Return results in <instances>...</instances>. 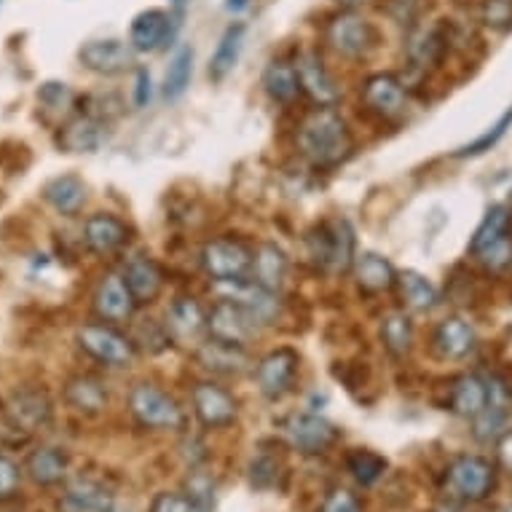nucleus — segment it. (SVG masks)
<instances>
[{
    "instance_id": "10",
    "label": "nucleus",
    "mask_w": 512,
    "mask_h": 512,
    "mask_svg": "<svg viewBox=\"0 0 512 512\" xmlns=\"http://www.w3.org/2000/svg\"><path fill=\"white\" fill-rule=\"evenodd\" d=\"M362 102L370 113L387 118H400L408 108V94H405L403 81L392 73H378V76L368 78L362 86Z\"/></svg>"
},
{
    "instance_id": "34",
    "label": "nucleus",
    "mask_w": 512,
    "mask_h": 512,
    "mask_svg": "<svg viewBox=\"0 0 512 512\" xmlns=\"http://www.w3.org/2000/svg\"><path fill=\"white\" fill-rule=\"evenodd\" d=\"M504 236H510V212L496 204V207H491V210L486 212V218H483V223H480L475 236H472L470 252L472 255H478L480 250H486L488 244L499 242Z\"/></svg>"
},
{
    "instance_id": "25",
    "label": "nucleus",
    "mask_w": 512,
    "mask_h": 512,
    "mask_svg": "<svg viewBox=\"0 0 512 512\" xmlns=\"http://www.w3.org/2000/svg\"><path fill=\"white\" fill-rule=\"evenodd\" d=\"M43 199L62 215H78L86 204V183L78 175H59L43 185Z\"/></svg>"
},
{
    "instance_id": "22",
    "label": "nucleus",
    "mask_w": 512,
    "mask_h": 512,
    "mask_svg": "<svg viewBox=\"0 0 512 512\" xmlns=\"http://www.w3.org/2000/svg\"><path fill=\"white\" fill-rule=\"evenodd\" d=\"M126 239H129V228L124 220L113 218V215H92L86 220L84 242L97 255H110V252L121 250Z\"/></svg>"
},
{
    "instance_id": "35",
    "label": "nucleus",
    "mask_w": 512,
    "mask_h": 512,
    "mask_svg": "<svg viewBox=\"0 0 512 512\" xmlns=\"http://www.w3.org/2000/svg\"><path fill=\"white\" fill-rule=\"evenodd\" d=\"M381 341H384V346L389 349V354L405 357L413 346L411 319L405 317L403 311H395V314L384 317V322H381Z\"/></svg>"
},
{
    "instance_id": "48",
    "label": "nucleus",
    "mask_w": 512,
    "mask_h": 512,
    "mask_svg": "<svg viewBox=\"0 0 512 512\" xmlns=\"http://www.w3.org/2000/svg\"><path fill=\"white\" fill-rule=\"evenodd\" d=\"M226 9H228V11H242V9H247V0H228Z\"/></svg>"
},
{
    "instance_id": "39",
    "label": "nucleus",
    "mask_w": 512,
    "mask_h": 512,
    "mask_svg": "<svg viewBox=\"0 0 512 512\" xmlns=\"http://www.w3.org/2000/svg\"><path fill=\"white\" fill-rule=\"evenodd\" d=\"M510 126H512V108L507 110V113H504L494 126H488V132H483L475 143L464 145L462 151H459V156H480V153L491 151V148H494V145L507 135V129H510Z\"/></svg>"
},
{
    "instance_id": "8",
    "label": "nucleus",
    "mask_w": 512,
    "mask_h": 512,
    "mask_svg": "<svg viewBox=\"0 0 512 512\" xmlns=\"http://www.w3.org/2000/svg\"><path fill=\"white\" fill-rule=\"evenodd\" d=\"M258 325L261 322L252 317L250 311L242 309L239 303L226 301V298L215 303L207 317V330H210L212 341L231 346H244L247 341H252L258 333Z\"/></svg>"
},
{
    "instance_id": "43",
    "label": "nucleus",
    "mask_w": 512,
    "mask_h": 512,
    "mask_svg": "<svg viewBox=\"0 0 512 512\" xmlns=\"http://www.w3.org/2000/svg\"><path fill=\"white\" fill-rule=\"evenodd\" d=\"M319 512H365V510H362V502L352 494V491H346V488H333V491L325 496V502H322Z\"/></svg>"
},
{
    "instance_id": "16",
    "label": "nucleus",
    "mask_w": 512,
    "mask_h": 512,
    "mask_svg": "<svg viewBox=\"0 0 512 512\" xmlns=\"http://www.w3.org/2000/svg\"><path fill=\"white\" fill-rule=\"evenodd\" d=\"M62 512H116V496L105 488L100 480L76 478L65 488V496L59 499Z\"/></svg>"
},
{
    "instance_id": "19",
    "label": "nucleus",
    "mask_w": 512,
    "mask_h": 512,
    "mask_svg": "<svg viewBox=\"0 0 512 512\" xmlns=\"http://www.w3.org/2000/svg\"><path fill=\"white\" fill-rule=\"evenodd\" d=\"M3 413L33 435L35 429H43L51 421V400L43 389H19Z\"/></svg>"
},
{
    "instance_id": "12",
    "label": "nucleus",
    "mask_w": 512,
    "mask_h": 512,
    "mask_svg": "<svg viewBox=\"0 0 512 512\" xmlns=\"http://www.w3.org/2000/svg\"><path fill=\"white\" fill-rule=\"evenodd\" d=\"M78 59L86 70L92 73H100V76H116V73H124L135 65V49L132 43L116 41V38H108V41H89L81 46L78 51Z\"/></svg>"
},
{
    "instance_id": "37",
    "label": "nucleus",
    "mask_w": 512,
    "mask_h": 512,
    "mask_svg": "<svg viewBox=\"0 0 512 512\" xmlns=\"http://www.w3.org/2000/svg\"><path fill=\"white\" fill-rule=\"evenodd\" d=\"M191 73H194V51H191V46H180L172 62H169L167 81H164V94L169 100H177L188 89Z\"/></svg>"
},
{
    "instance_id": "4",
    "label": "nucleus",
    "mask_w": 512,
    "mask_h": 512,
    "mask_svg": "<svg viewBox=\"0 0 512 512\" xmlns=\"http://www.w3.org/2000/svg\"><path fill=\"white\" fill-rule=\"evenodd\" d=\"M78 346L84 349L89 357H94L102 365H110V368H126L135 362V344L118 333L116 328L110 325H100V322H89L84 328H78L76 333Z\"/></svg>"
},
{
    "instance_id": "51",
    "label": "nucleus",
    "mask_w": 512,
    "mask_h": 512,
    "mask_svg": "<svg viewBox=\"0 0 512 512\" xmlns=\"http://www.w3.org/2000/svg\"><path fill=\"white\" fill-rule=\"evenodd\" d=\"M510 236H512V215H510Z\"/></svg>"
},
{
    "instance_id": "27",
    "label": "nucleus",
    "mask_w": 512,
    "mask_h": 512,
    "mask_svg": "<svg viewBox=\"0 0 512 512\" xmlns=\"http://www.w3.org/2000/svg\"><path fill=\"white\" fill-rule=\"evenodd\" d=\"M25 470L38 486H57L68 475V454L51 445H41L27 456Z\"/></svg>"
},
{
    "instance_id": "42",
    "label": "nucleus",
    "mask_w": 512,
    "mask_h": 512,
    "mask_svg": "<svg viewBox=\"0 0 512 512\" xmlns=\"http://www.w3.org/2000/svg\"><path fill=\"white\" fill-rule=\"evenodd\" d=\"M250 480L255 488H274L279 480V462L274 456H261L250 464Z\"/></svg>"
},
{
    "instance_id": "28",
    "label": "nucleus",
    "mask_w": 512,
    "mask_h": 512,
    "mask_svg": "<svg viewBox=\"0 0 512 512\" xmlns=\"http://www.w3.org/2000/svg\"><path fill=\"white\" fill-rule=\"evenodd\" d=\"M354 279L362 290L368 293H384L389 287L397 285V274L387 258H381L376 252H365L360 258H354Z\"/></svg>"
},
{
    "instance_id": "9",
    "label": "nucleus",
    "mask_w": 512,
    "mask_h": 512,
    "mask_svg": "<svg viewBox=\"0 0 512 512\" xmlns=\"http://www.w3.org/2000/svg\"><path fill=\"white\" fill-rule=\"evenodd\" d=\"M191 403H194L196 419L202 421L204 427L220 429L234 424L239 416V405L228 389L212 384V381H199L191 392Z\"/></svg>"
},
{
    "instance_id": "3",
    "label": "nucleus",
    "mask_w": 512,
    "mask_h": 512,
    "mask_svg": "<svg viewBox=\"0 0 512 512\" xmlns=\"http://www.w3.org/2000/svg\"><path fill=\"white\" fill-rule=\"evenodd\" d=\"M496 486V467L483 456L462 454L445 470V491L462 502H483Z\"/></svg>"
},
{
    "instance_id": "24",
    "label": "nucleus",
    "mask_w": 512,
    "mask_h": 512,
    "mask_svg": "<svg viewBox=\"0 0 512 512\" xmlns=\"http://www.w3.org/2000/svg\"><path fill=\"white\" fill-rule=\"evenodd\" d=\"M252 279L258 282L261 287L271 290V293H277L279 287L285 285L287 277V255L282 247L277 244H261L255 255H252Z\"/></svg>"
},
{
    "instance_id": "36",
    "label": "nucleus",
    "mask_w": 512,
    "mask_h": 512,
    "mask_svg": "<svg viewBox=\"0 0 512 512\" xmlns=\"http://www.w3.org/2000/svg\"><path fill=\"white\" fill-rule=\"evenodd\" d=\"M397 285H400V293H403V301L416 311H427L437 303V290L435 285L424 279L416 271H403L397 274Z\"/></svg>"
},
{
    "instance_id": "20",
    "label": "nucleus",
    "mask_w": 512,
    "mask_h": 512,
    "mask_svg": "<svg viewBox=\"0 0 512 512\" xmlns=\"http://www.w3.org/2000/svg\"><path fill=\"white\" fill-rule=\"evenodd\" d=\"M432 349L443 360H462L475 349V330L462 317L443 319L432 336Z\"/></svg>"
},
{
    "instance_id": "1",
    "label": "nucleus",
    "mask_w": 512,
    "mask_h": 512,
    "mask_svg": "<svg viewBox=\"0 0 512 512\" xmlns=\"http://www.w3.org/2000/svg\"><path fill=\"white\" fill-rule=\"evenodd\" d=\"M298 148L319 169H333L354 151V140L344 116L333 105H319L303 118L298 129Z\"/></svg>"
},
{
    "instance_id": "46",
    "label": "nucleus",
    "mask_w": 512,
    "mask_h": 512,
    "mask_svg": "<svg viewBox=\"0 0 512 512\" xmlns=\"http://www.w3.org/2000/svg\"><path fill=\"white\" fill-rule=\"evenodd\" d=\"M148 102H151V76H148V70L140 68L135 81V105L137 108H145Z\"/></svg>"
},
{
    "instance_id": "2",
    "label": "nucleus",
    "mask_w": 512,
    "mask_h": 512,
    "mask_svg": "<svg viewBox=\"0 0 512 512\" xmlns=\"http://www.w3.org/2000/svg\"><path fill=\"white\" fill-rule=\"evenodd\" d=\"M306 250L319 271L346 274L354 266V231L346 220L319 223L306 236Z\"/></svg>"
},
{
    "instance_id": "23",
    "label": "nucleus",
    "mask_w": 512,
    "mask_h": 512,
    "mask_svg": "<svg viewBox=\"0 0 512 512\" xmlns=\"http://www.w3.org/2000/svg\"><path fill=\"white\" fill-rule=\"evenodd\" d=\"M102 143H105V124L94 116H76L59 132V148L65 153H94Z\"/></svg>"
},
{
    "instance_id": "26",
    "label": "nucleus",
    "mask_w": 512,
    "mask_h": 512,
    "mask_svg": "<svg viewBox=\"0 0 512 512\" xmlns=\"http://www.w3.org/2000/svg\"><path fill=\"white\" fill-rule=\"evenodd\" d=\"M65 403L84 416H97L108 405V392L94 376H76L65 384Z\"/></svg>"
},
{
    "instance_id": "44",
    "label": "nucleus",
    "mask_w": 512,
    "mask_h": 512,
    "mask_svg": "<svg viewBox=\"0 0 512 512\" xmlns=\"http://www.w3.org/2000/svg\"><path fill=\"white\" fill-rule=\"evenodd\" d=\"M38 100H41V105H46V110H68L73 94L65 84H43Z\"/></svg>"
},
{
    "instance_id": "45",
    "label": "nucleus",
    "mask_w": 512,
    "mask_h": 512,
    "mask_svg": "<svg viewBox=\"0 0 512 512\" xmlns=\"http://www.w3.org/2000/svg\"><path fill=\"white\" fill-rule=\"evenodd\" d=\"M19 483H22V475H19L17 464L9 462L6 456H0V502L17 496Z\"/></svg>"
},
{
    "instance_id": "33",
    "label": "nucleus",
    "mask_w": 512,
    "mask_h": 512,
    "mask_svg": "<svg viewBox=\"0 0 512 512\" xmlns=\"http://www.w3.org/2000/svg\"><path fill=\"white\" fill-rule=\"evenodd\" d=\"M389 462L376 451H365V448H354L346 454V470L360 486H373L384 478Z\"/></svg>"
},
{
    "instance_id": "38",
    "label": "nucleus",
    "mask_w": 512,
    "mask_h": 512,
    "mask_svg": "<svg viewBox=\"0 0 512 512\" xmlns=\"http://www.w3.org/2000/svg\"><path fill=\"white\" fill-rule=\"evenodd\" d=\"M151 512H210V504L196 499L194 494H175V491H161L151 504Z\"/></svg>"
},
{
    "instance_id": "17",
    "label": "nucleus",
    "mask_w": 512,
    "mask_h": 512,
    "mask_svg": "<svg viewBox=\"0 0 512 512\" xmlns=\"http://www.w3.org/2000/svg\"><path fill=\"white\" fill-rule=\"evenodd\" d=\"M295 73L301 81V89L309 94L317 105H336L338 102V86L328 68L322 65V59L314 51H303L301 57L295 59Z\"/></svg>"
},
{
    "instance_id": "21",
    "label": "nucleus",
    "mask_w": 512,
    "mask_h": 512,
    "mask_svg": "<svg viewBox=\"0 0 512 512\" xmlns=\"http://www.w3.org/2000/svg\"><path fill=\"white\" fill-rule=\"evenodd\" d=\"M121 277H124L126 287L135 295L137 306H140V303L156 301L161 293V285H164V274H161V269L156 266V261L145 258V255H132V258L126 261Z\"/></svg>"
},
{
    "instance_id": "50",
    "label": "nucleus",
    "mask_w": 512,
    "mask_h": 512,
    "mask_svg": "<svg viewBox=\"0 0 512 512\" xmlns=\"http://www.w3.org/2000/svg\"><path fill=\"white\" fill-rule=\"evenodd\" d=\"M499 512H512V504H504V507Z\"/></svg>"
},
{
    "instance_id": "41",
    "label": "nucleus",
    "mask_w": 512,
    "mask_h": 512,
    "mask_svg": "<svg viewBox=\"0 0 512 512\" xmlns=\"http://www.w3.org/2000/svg\"><path fill=\"white\" fill-rule=\"evenodd\" d=\"M475 258H478L486 269L504 271L507 266H512V236H504L499 242L488 244L486 250H480Z\"/></svg>"
},
{
    "instance_id": "15",
    "label": "nucleus",
    "mask_w": 512,
    "mask_h": 512,
    "mask_svg": "<svg viewBox=\"0 0 512 512\" xmlns=\"http://www.w3.org/2000/svg\"><path fill=\"white\" fill-rule=\"evenodd\" d=\"M488 403H491L488 378H480L475 373L459 376L448 389V411H454L462 419H480L488 411Z\"/></svg>"
},
{
    "instance_id": "30",
    "label": "nucleus",
    "mask_w": 512,
    "mask_h": 512,
    "mask_svg": "<svg viewBox=\"0 0 512 512\" xmlns=\"http://www.w3.org/2000/svg\"><path fill=\"white\" fill-rule=\"evenodd\" d=\"M199 362H202L207 370H212V373L236 376V373H242V370L247 368V354L242 352V346L212 341V344L199 349Z\"/></svg>"
},
{
    "instance_id": "6",
    "label": "nucleus",
    "mask_w": 512,
    "mask_h": 512,
    "mask_svg": "<svg viewBox=\"0 0 512 512\" xmlns=\"http://www.w3.org/2000/svg\"><path fill=\"white\" fill-rule=\"evenodd\" d=\"M202 266L212 279L218 282H236L247 279L252 271V252L250 247L231 236H220L204 244Z\"/></svg>"
},
{
    "instance_id": "47",
    "label": "nucleus",
    "mask_w": 512,
    "mask_h": 512,
    "mask_svg": "<svg viewBox=\"0 0 512 512\" xmlns=\"http://www.w3.org/2000/svg\"><path fill=\"white\" fill-rule=\"evenodd\" d=\"M496 459H499L504 470L512 472V429L502 432L499 440H496Z\"/></svg>"
},
{
    "instance_id": "7",
    "label": "nucleus",
    "mask_w": 512,
    "mask_h": 512,
    "mask_svg": "<svg viewBox=\"0 0 512 512\" xmlns=\"http://www.w3.org/2000/svg\"><path fill=\"white\" fill-rule=\"evenodd\" d=\"M282 432H285L287 443L293 445L298 454L314 456L325 454L330 445L338 440V429L322 416L314 413H293L282 421Z\"/></svg>"
},
{
    "instance_id": "40",
    "label": "nucleus",
    "mask_w": 512,
    "mask_h": 512,
    "mask_svg": "<svg viewBox=\"0 0 512 512\" xmlns=\"http://www.w3.org/2000/svg\"><path fill=\"white\" fill-rule=\"evenodd\" d=\"M480 22L491 30H510L512 27V0H483Z\"/></svg>"
},
{
    "instance_id": "14",
    "label": "nucleus",
    "mask_w": 512,
    "mask_h": 512,
    "mask_svg": "<svg viewBox=\"0 0 512 512\" xmlns=\"http://www.w3.org/2000/svg\"><path fill=\"white\" fill-rule=\"evenodd\" d=\"M135 295L126 287L124 277L118 274H105L100 279V285L94 290V314L105 322H113V325H121V322H129L132 314H135Z\"/></svg>"
},
{
    "instance_id": "32",
    "label": "nucleus",
    "mask_w": 512,
    "mask_h": 512,
    "mask_svg": "<svg viewBox=\"0 0 512 512\" xmlns=\"http://www.w3.org/2000/svg\"><path fill=\"white\" fill-rule=\"evenodd\" d=\"M244 41V25H231L220 38L218 49L212 54L210 62V76L212 81H223V78L234 70L236 59H239V51H242Z\"/></svg>"
},
{
    "instance_id": "49",
    "label": "nucleus",
    "mask_w": 512,
    "mask_h": 512,
    "mask_svg": "<svg viewBox=\"0 0 512 512\" xmlns=\"http://www.w3.org/2000/svg\"><path fill=\"white\" fill-rule=\"evenodd\" d=\"M338 3H344V6H357V3H362V0H338Z\"/></svg>"
},
{
    "instance_id": "31",
    "label": "nucleus",
    "mask_w": 512,
    "mask_h": 512,
    "mask_svg": "<svg viewBox=\"0 0 512 512\" xmlns=\"http://www.w3.org/2000/svg\"><path fill=\"white\" fill-rule=\"evenodd\" d=\"M263 86L274 102H293L301 92V81H298V73H295V65H287V62H271L266 68V76H263Z\"/></svg>"
},
{
    "instance_id": "29",
    "label": "nucleus",
    "mask_w": 512,
    "mask_h": 512,
    "mask_svg": "<svg viewBox=\"0 0 512 512\" xmlns=\"http://www.w3.org/2000/svg\"><path fill=\"white\" fill-rule=\"evenodd\" d=\"M207 328V317H204L202 306L194 298H177L167 311V330L169 336L175 338H196Z\"/></svg>"
},
{
    "instance_id": "5",
    "label": "nucleus",
    "mask_w": 512,
    "mask_h": 512,
    "mask_svg": "<svg viewBox=\"0 0 512 512\" xmlns=\"http://www.w3.org/2000/svg\"><path fill=\"white\" fill-rule=\"evenodd\" d=\"M129 411L137 424L151 429H177L183 424V411L175 403V397L161 392L153 384H135L129 392Z\"/></svg>"
},
{
    "instance_id": "18",
    "label": "nucleus",
    "mask_w": 512,
    "mask_h": 512,
    "mask_svg": "<svg viewBox=\"0 0 512 512\" xmlns=\"http://www.w3.org/2000/svg\"><path fill=\"white\" fill-rule=\"evenodd\" d=\"M175 22L164 9H148L137 14L132 27H129V43L135 51H159L164 49L172 38Z\"/></svg>"
},
{
    "instance_id": "11",
    "label": "nucleus",
    "mask_w": 512,
    "mask_h": 512,
    "mask_svg": "<svg viewBox=\"0 0 512 512\" xmlns=\"http://www.w3.org/2000/svg\"><path fill=\"white\" fill-rule=\"evenodd\" d=\"M325 41L344 57H360L373 43V27L354 11H341L325 27Z\"/></svg>"
},
{
    "instance_id": "13",
    "label": "nucleus",
    "mask_w": 512,
    "mask_h": 512,
    "mask_svg": "<svg viewBox=\"0 0 512 512\" xmlns=\"http://www.w3.org/2000/svg\"><path fill=\"white\" fill-rule=\"evenodd\" d=\"M295 370H298V354L293 349H274V352L266 354L255 370L261 395L269 397V400L285 397L293 387Z\"/></svg>"
}]
</instances>
